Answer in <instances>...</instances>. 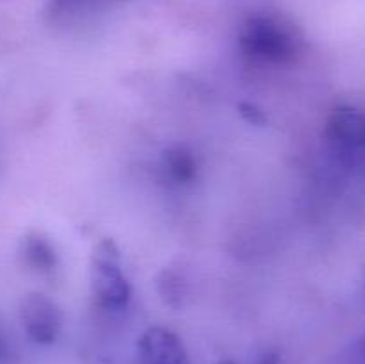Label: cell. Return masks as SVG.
Returning <instances> with one entry per match:
<instances>
[{
	"instance_id": "cell-1",
	"label": "cell",
	"mask_w": 365,
	"mask_h": 364,
	"mask_svg": "<svg viewBox=\"0 0 365 364\" xmlns=\"http://www.w3.org/2000/svg\"><path fill=\"white\" fill-rule=\"evenodd\" d=\"M91 289L106 310H121L130 300V284L121 271L120 250L113 239H102L91 256Z\"/></svg>"
},
{
	"instance_id": "cell-2",
	"label": "cell",
	"mask_w": 365,
	"mask_h": 364,
	"mask_svg": "<svg viewBox=\"0 0 365 364\" xmlns=\"http://www.w3.org/2000/svg\"><path fill=\"white\" fill-rule=\"evenodd\" d=\"M239 45L252 59L273 64L291 63L298 54L291 32L269 16L250 18L242 27Z\"/></svg>"
},
{
	"instance_id": "cell-3",
	"label": "cell",
	"mask_w": 365,
	"mask_h": 364,
	"mask_svg": "<svg viewBox=\"0 0 365 364\" xmlns=\"http://www.w3.org/2000/svg\"><path fill=\"white\" fill-rule=\"evenodd\" d=\"M20 316L29 338L38 345H52L63 328V313L48 296L29 293L20 303Z\"/></svg>"
},
{
	"instance_id": "cell-4",
	"label": "cell",
	"mask_w": 365,
	"mask_h": 364,
	"mask_svg": "<svg viewBox=\"0 0 365 364\" xmlns=\"http://www.w3.org/2000/svg\"><path fill=\"white\" fill-rule=\"evenodd\" d=\"M327 136L349 159L365 161V111L339 107L330 114Z\"/></svg>"
},
{
	"instance_id": "cell-5",
	"label": "cell",
	"mask_w": 365,
	"mask_h": 364,
	"mask_svg": "<svg viewBox=\"0 0 365 364\" xmlns=\"http://www.w3.org/2000/svg\"><path fill=\"white\" fill-rule=\"evenodd\" d=\"M139 364H191L184 343L175 332L152 327L138 343Z\"/></svg>"
},
{
	"instance_id": "cell-6",
	"label": "cell",
	"mask_w": 365,
	"mask_h": 364,
	"mask_svg": "<svg viewBox=\"0 0 365 364\" xmlns=\"http://www.w3.org/2000/svg\"><path fill=\"white\" fill-rule=\"evenodd\" d=\"M20 257L25 266L39 273H52L57 266V253L52 243L41 234L25 236L20 245Z\"/></svg>"
},
{
	"instance_id": "cell-7",
	"label": "cell",
	"mask_w": 365,
	"mask_h": 364,
	"mask_svg": "<svg viewBox=\"0 0 365 364\" xmlns=\"http://www.w3.org/2000/svg\"><path fill=\"white\" fill-rule=\"evenodd\" d=\"M164 168L177 182H191L196 177V159L185 146H173L163 157Z\"/></svg>"
},
{
	"instance_id": "cell-8",
	"label": "cell",
	"mask_w": 365,
	"mask_h": 364,
	"mask_svg": "<svg viewBox=\"0 0 365 364\" xmlns=\"http://www.w3.org/2000/svg\"><path fill=\"white\" fill-rule=\"evenodd\" d=\"M159 291L171 307H178L185 295L184 280L173 270H164L159 277Z\"/></svg>"
},
{
	"instance_id": "cell-9",
	"label": "cell",
	"mask_w": 365,
	"mask_h": 364,
	"mask_svg": "<svg viewBox=\"0 0 365 364\" xmlns=\"http://www.w3.org/2000/svg\"><path fill=\"white\" fill-rule=\"evenodd\" d=\"M98 2V0H50V11L52 14H63V13H71V11H77L81 7L91 6V4Z\"/></svg>"
},
{
	"instance_id": "cell-10",
	"label": "cell",
	"mask_w": 365,
	"mask_h": 364,
	"mask_svg": "<svg viewBox=\"0 0 365 364\" xmlns=\"http://www.w3.org/2000/svg\"><path fill=\"white\" fill-rule=\"evenodd\" d=\"M239 113H241V116L252 125H259L260 127V125H266V121H267L264 111L260 109L259 106H255V103L241 102L239 103Z\"/></svg>"
},
{
	"instance_id": "cell-11",
	"label": "cell",
	"mask_w": 365,
	"mask_h": 364,
	"mask_svg": "<svg viewBox=\"0 0 365 364\" xmlns=\"http://www.w3.org/2000/svg\"><path fill=\"white\" fill-rule=\"evenodd\" d=\"M278 360H280L278 353L269 350V352H264L262 355L255 360V364H278Z\"/></svg>"
},
{
	"instance_id": "cell-12",
	"label": "cell",
	"mask_w": 365,
	"mask_h": 364,
	"mask_svg": "<svg viewBox=\"0 0 365 364\" xmlns=\"http://www.w3.org/2000/svg\"><path fill=\"white\" fill-rule=\"evenodd\" d=\"M220 364H234V363H232V360H223V363H220Z\"/></svg>"
},
{
	"instance_id": "cell-13",
	"label": "cell",
	"mask_w": 365,
	"mask_h": 364,
	"mask_svg": "<svg viewBox=\"0 0 365 364\" xmlns=\"http://www.w3.org/2000/svg\"><path fill=\"white\" fill-rule=\"evenodd\" d=\"M0 355H2V343H0Z\"/></svg>"
}]
</instances>
